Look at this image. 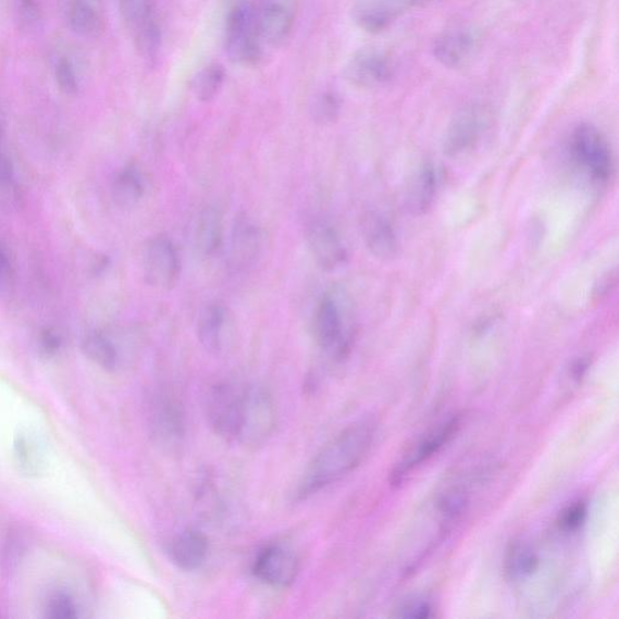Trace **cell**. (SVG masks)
<instances>
[{
    "label": "cell",
    "instance_id": "31",
    "mask_svg": "<svg viewBox=\"0 0 619 619\" xmlns=\"http://www.w3.org/2000/svg\"><path fill=\"white\" fill-rule=\"evenodd\" d=\"M589 517V505L582 499L565 507L558 516L557 525L562 532H575L580 530Z\"/></svg>",
    "mask_w": 619,
    "mask_h": 619
},
{
    "label": "cell",
    "instance_id": "16",
    "mask_svg": "<svg viewBox=\"0 0 619 619\" xmlns=\"http://www.w3.org/2000/svg\"><path fill=\"white\" fill-rule=\"evenodd\" d=\"M430 2L432 0H360L354 9V18L369 34H379L411 9Z\"/></svg>",
    "mask_w": 619,
    "mask_h": 619
},
{
    "label": "cell",
    "instance_id": "34",
    "mask_svg": "<svg viewBox=\"0 0 619 619\" xmlns=\"http://www.w3.org/2000/svg\"><path fill=\"white\" fill-rule=\"evenodd\" d=\"M41 10L37 0H20L17 7V23L21 30L34 32L41 23Z\"/></svg>",
    "mask_w": 619,
    "mask_h": 619
},
{
    "label": "cell",
    "instance_id": "17",
    "mask_svg": "<svg viewBox=\"0 0 619 619\" xmlns=\"http://www.w3.org/2000/svg\"><path fill=\"white\" fill-rule=\"evenodd\" d=\"M256 15L264 45L281 46L295 26V12L287 0H264L256 5Z\"/></svg>",
    "mask_w": 619,
    "mask_h": 619
},
{
    "label": "cell",
    "instance_id": "12",
    "mask_svg": "<svg viewBox=\"0 0 619 619\" xmlns=\"http://www.w3.org/2000/svg\"><path fill=\"white\" fill-rule=\"evenodd\" d=\"M300 561L295 550L280 543L260 549L253 561L256 579L273 589L284 590L295 583Z\"/></svg>",
    "mask_w": 619,
    "mask_h": 619
},
{
    "label": "cell",
    "instance_id": "8",
    "mask_svg": "<svg viewBox=\"0 0 619 619\" xmlns=\"http://www.w3.org/2000/svg\"><path fill=\"white\" fill-rule=\"evenodd\" d=\"M149 425L151 436L161 447L173 449L187 434L186 410L173 393H157L150 400Z\"/></svg>",
    "mask_w": 619,
    "mask_h": 619
},
{
    "label": "cell",
    "instance_id": "14",
    "mask_svg": "<svg viewBox=\"0 0 619 619\" xmlns=\"http://www.w3.org/2000/svg\"><path fill=\"white\" fill-rule=\"evenodd\" d=\"M264 235L262 230L247 216L236 219L227 251V265L235 274L252 269L263 252Z\"/></svg>",
    "mask_w": 619,
    "mask_h": 619
},
{
    "label": "cell",
    "instance_id": "19",
    "mask_svg": "<svg viewBox=\"0 0 619 619\" xmlns=\"http://www.w3.org/2000/svg\"><path fill=\"white\" fill-rule=\"evenodd\" d=\"M67 18L75 35L85 39L100 38L107 28L104 0H71Z\"/></svg>",
    "mask_w": 619,
    "mask_h": 619
},
{
    "label": "cell",
    "instance_id": "27",
    "mask_svg": "<svg viewBox=\"0 0 619 619\" xmlns=\"http://www.w3.org/2000/svg\"><path fill=\"white\" fill-rule=\"evenodd\" d=\"M23 193L10 162L0 156V210L13 213L23 208Z\"/></svg>",
    "mask_w": 619,
    "mask_h": 619
},
{
    "label": "cell",
    "instance_id": "26",
    "mask_svg": "<svg viewBox=\"0 0 619 619\" xmlns=\"http://www.w3.org/2000/svg\"><path fill=\"white\" fill-rule=\"evenodd\" d=\"M82 346L86 357L106 371L114 372L121 366V352L104 333L95 331L86 334Z\"/></svg>",
    "mask_w": 619,
    "mask_h": 619
},
{
    "label": "cell",
    "instance_id": "15",
    "mask_svg": "<svg viewBox=\"0 0 619 619\" xmlns=\"http://www.w3.org/2000/svg\"><path fill=\"white\" fill-rule=\"evenodd\" d=\"M309 251L323 271H334L347 262V249L335 227L323 220L311 221L306 231Z\"/></svg>",
    "mask_w": 619,
    "mask_h": 619
},
{
    "label": "cell",
    "instance_id": "30",
    "mask_svg": "<svg viewBox=\"0 0 619 619\" xmlns=\"http://www.w3.org/2000/svg\"><path fill=\"white\" fill-rule=\"evenodd\" d=\"M16 458L23 469L28 473L39 470L40 453L35 438H28L27 434H21L15 443Z\"/></svg>",
    "mask_w": 619,
    "mask_h": 619
},
{
    "label": "cell",
    "instance_id": "10",
    "mask_svg": "<svg viewBox=\"0 0 619 619\" xmlns=\"http://www.w3.org/2000/svg\"><path fill=\"white\" fill-rule=\"evenodd\" d=\"M143 269L145 280L151 287L170 290L177 285L181 259L170 237L158 235L150 238L144 249Z\"/></svg>",
    "mask_w": 619,
    "mask_h": 619
},
{
    "label": "cell",
    "instance_id": "35",
    "mask_svg": "<svg viewBox=\"0 0 619 619\" xmlns=\"http://www.w3.org/2000/svg\"><path fill=\"white\" fill-rule=\"evenodd\" d=\"M433 607L429 601H410L398 608L396 612L400 618L426 619L432 617Z\"/></svg>",
    "mask_w": 619,
    "mask_h": 619
},
{
    "label": "cell",
    "instance_id": "24",
    "mask_svg": "<svg viewBox=\"0 0 619 619\" xmlns=\"http://www.w3.org/2000/svg\"><path fill=\"white\" fill-rule=\"evenodd\" d=\"M146 181L135 165H128L117 173L113 181L112 197L121 209H134L145 197Z\"/></svg>",
    "mask_w": 619,
    "mask_h": 619
},
{
    "label": "cell",
    "instance_id": "25",
    "mask_svg": "<svg viewBox=\"0 0 619 619\" xmlns=\"http://www.w3.org/2000/svg\"><path fill=\"white\" fill-rule=\"evenodd\" d=\"M538 553L525 542H513L507 549L505 571L512 581L531 578L540 569Z\"/></svg>",
    "mask_w": 619,
    "mask_h": 619
},
{
    "label": "cell",
    "instance_id": "32",
    "mask_svg": "<svg viewBox=\"0 0 619 619\" xmlns=\"http://www.w3.org/2000/svg\"><path fill=\"white\" fill-rule=\"evenodd\" d=\"M341 112V101L334 94H323L314 102L312 108L313 121L321 125H327L338 117Z\"/></svg>",
    "mask_w": 619,
    "mask_h": 619
},
{
    "label": "cell",
    "instance_id": "13",
    "mask_svg": "<svg viewBox=\"0 0 619 619\" xmlns=\"http://www.w3.org/2000/svg\"><path fill=\"white\" fill-rule=\"evenodd\" d=\"M480 30L469 25L445 29L433 42V55L444 67L459 70L469 64L480 51Z\"/></svg>",
    "mask_w": 619,
    "mask_h": 619
},
{
    "label": "cell",
    "instance_id": "4",
    "mask_svg": "<svg viewBox=\"0 0 619 619\" xmlns=\"http://www.w3.org/2000/svg\"><path fill=\"white\" fill-rule=\"evenodd\" d=\"M264 41L260 37L256 5L246 0L238 2L227 14L225 49L227 57L240 66L253 67L263 59Z\"/></svg>",
    "mask_w": 619,
    "mask_h": 619
},
{
    "label": "cell",
    "instance_id": "2",
    "mask_svg": "<svg viewBox=\"0 0 619 619\" xmlns=\"http://www.w3.org/2000/svg\"><path fill=\"white\" fill-rule=\"evenodd\" d=\"M375 432L376 425L372 419L360 420L324 445L301 478L298 498L317 494L355 471L371 450Z\"/></svg>",
    "mask_w": 619,
    "mask_h": 619
},
{
    "label": "cell",
    "instance_id": "9",
    "mask_svg": "<svg viewBox=\"0 0 619 619\" xmlns=\"http://www.w3.org/2000/svg\"><path fill=\"white\" fill-rule=\"evenodd\" d=\"M461 429V418L456 416L444 421L437 428L429 431L422 436L410 449L404 455L393 472H391L389 481L394 485H399L406 481L410 473L419 469L420 466L428 462L437 455L445 445L449 444Z\"/></svg>",
    "mask_w": 619,
    "mask_h": 619
},
{
    "label": "cell",
    "instance_id": "21",
    "mask_svg": "<svg viewBox=\"0 0 619 619\" xmlns=\"http://www.w3.org/2000/svg\"><path fill=\"white\" fill-rule=\"evenodd\" d=\"M230 323V311L222 304L213 302L201 310L197 322V334L206 351L211 354L223 351Z\"/></svg>",
    "mask_w": 619,
    "mask_h": 619
},
{
    "label": "cell",
    "instance_id": "33",
    "mask_svg": "<svg viewBox=\"0 0 619 619\" xmlns=\"http://www.w3.org/2000/svg\"><path fill=\"white\" fill-rule=\"evenodd\" d=\"M55 79L59 89L67 96L77 95L79 91L78 75L69 59H61L57 63Z\"/></svg>",
    "mask_w": 619,
    "mask_h": 619
},
{
    "label": "cell",
    "instance_id": "3",
    "mask_svg": "<svg viewBox=\"0 0 619 619\" xmlns=\"http://www.w3.org/2000/svg\"><path fill=\"white\" fill-rule=\"evenodd\" d=\"M312 334L321 351L341 363L351 354L356 323L349 298L342 290L325 293L314 310Z\"/></svg>",
    "mask_w": 619,
    "mask_h": 619
},
{
    "label": "cell",
    "instance_id": "36",
    "mask_svg": "<svg viewBox=\"0 0 619 619\" xmlns=\"http://www.w3.org/2000/svg\"><path fill=\"white\" fill-rule=\"evenodd\" d=\"M15 273L12 262L3 248H0V296H5L13 289Z\"/></svg>",
    "mask_w": 619,
    "mask_h": 619
},
{
    "label": "cell",
    "instance_id": "22",
    "mask_svg": "<svg viewBox=\"0 0 619 619\" xmlns=\"http://www.w3.org/2000/svg\"><path fill=\"white\" fill-rule=\"evenodd\" d=\"M440 177L436 166L423 164L408 184L406 191V209L412 215L428 213L436 200Z\"/></svg>",
    "mask_w": 619,
    "mask_h": 619
},
{
    "label": "cell",
    "instance_id": "1",
    "mask_svg": "<svg viewBox=\"0 0 619 619\" xmlns=\"http://www.w3.org/2000/svg\"><path fill=\"white\" fill-rule=\"evenodd\" d=\"M206 414L219 436L246 448L264 445L276 429L273 397L258 385L214 386L206 401Z\"/></svg>",
    "mask_w": 619,
    "mask_h": 619
},
{
    "label": "cell",
    "instance_id": "6",
    "mask_svg": "<svg viewBox=\"0 0 619 619\" xmlns=\"http://www.w3.org/2000/svg\"><path fill=\"white\" fill-rule=\"evenodd\" d=\"M493 124L491 108L482 103H471L461 108L449 124L444 140V153L458 158L470 153L482 143Z\"/></svg>",
    "mask_w": 619,
    "mask_h": 619
},
{
    "label": "cell",
    "instance_id": "29",
    "mask_svg": "<svg viewBox=\"0 0 619 619\" xmlns=\"http://www.w3.org/2000/svg\"><path fill=\"white\" fill-rule=\"evenodd\" d=\"M47 616L50 618H77L79 605L67 591L53 592L47 603Z\"/></svg>",
    "mask_w": 619,
    "mask_h": 619
},
{
    "label": "cell",
    "instance_id": "38",
    "mask_svg": "<svg viewBox=\"0 0 619 619\" xmlns=\"http://www.w3.org/2000/svg\"><path fill=\"white\" fill-rule=\"evenodd\" d=\"M590 367H591L590 357L579 358V360L575 361L571 367L572 379L575 380V382H580V380L585 375V373L589 372Z\"/></svg>",
    "mask_w": 619,
    "mask_h": 619
},
{
    "label": "cell",
    "instance_id": "20",
    "mask_svg": "<svg viewBox=\"0 0 619 619\" xmlns=\"http://www.w3.org/2000/svg\"><path fill=\"white\" fill-rule=\"evenodd\" d=\"M169 557L181 570H198L209 557V540L199 530H184L171 541Z\"/></svg>",
    "mask_w": 619,
    "mask_h": 619
},
{
    "label": "cell",
    "instance_id": "5",
    "mask_svg": "<svg viewBox=\"0 0 619 619\" xmlns=\"http://www.w3.org/2000/svg\"><path fill=\"white\" fill-rule=\"evenodd\" d=\"M570 154L575 165L597 183L611 178L614 156L610 144L599 128L592 124L574 127L569 143Z\"/></svg>",
    "mask_w": 619,
    "mask_h": 619
},
{
    "label": "cell",
    "instance_id": "11",
    "mask_svg": "<svg viewBox=\"0 0 619 619\" xmlns=\"http://www.w3.org/2000/svg\"><path fill=\"white\" fill-rule=\"evenodd\" d=\"M394 73V59L386 50L377 47L358 50L344 71L346 81L361 89L377 88L393 78Z\"/></svg>",
    "mask_w": 619,
    "mask_h": 619
},
{
    "label": "cell",
    "instance_id": "7",
    "mask_svg": "<svg viewBox=\"0 0 619 619\" xmlns=\"http://www.w3.org/2000/svg\"><path fill=\"white\" fill-rule=\"evenodd\" d=\"M119 8L140 55L154 60L161 48L157 0H119Z\"/></svg>",
    "mask_w": 619,
    "mask_h": 619
},
{
    "label": "cell",
    "instance_id": "37",
    "mask_svg": "<svg viewBox=\"0 0 619 619\" xmlns=\"http://www.w3.org/2000/svg\"><path fill=\"white\" fill-rule=\"evenodd\" d=\"M62 345L61 336L52 330H47L40 335L41 351L47 356L57 355Z\"/></svg>",
    "mask_w": 619,
    "mask_h": 619
},
{
    "label": "cell",
    "instance_id": "23",
    "mask_svg": "<svg viewBox=\"0 0 619 619\" xmlns=\"http://www.w3.org/2000/svg\"><path fill=\"white\" fill-rule=\"evenodd\" d=\"M224 240L223 214L215 206L201 210L194 225L193 243L197 252L211 258L220 252Z\"/></svg>",
    "mask_w": 619,
    "mask_h": 619
},
{
    "label": "cell",
    "instance_id": "18",
    "mask_svg": "<svg viewBox=\"0 0 619 619\" xmlns=\"http://www.w3.org/2000/svg\"><path fill=\"white\" fill-rule=\"evenodd\" d=\"M364 245L375 258L389 262L399 255V240L393 223L379 212H367L361 223Z\"/></svg>",
    "mask_w": 619,
    "mask_h": 619
},
{
    "label": "cell",
    "instance_id": "28",
    "mask_svg": "<svg viewBox=\"0 0 619 619\" xmlns=\"http://www.w3.org/2000/svg\"><path fill=\"white\" fill-rule=\"evenodd\" d=\"M224 70L219 64L200 71L191 83V89L200 101L209 102L220 92L224 82Z\"/></svg>",
    "mask_w": 619,
    "mask_h": 619
}]
</instances>
